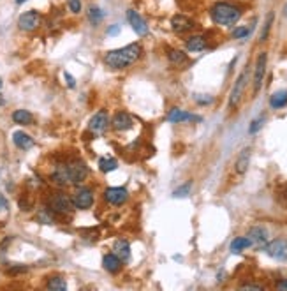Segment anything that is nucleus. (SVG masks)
<instances>
[{"instance_id": "nucleus-1", "label": "nucleus", "mask_w": 287, "mask_h": 291, "mask_svg": "<svg viewBox=\"0 0 287 291\" xmlns=\"http://www.w3.org/2000/svg\"><path fill=\"white\" fill-rule=\"evenodd\" d=\"M143 48L140 43H131L127 46L120 48V50H111L104 55V62L111 69H125V67L132 66L140 60Z\"/></svg>"}, {"instance_id": "nucleus-2", "label": "nucleus", "mask_w": 287, "mask_h": 291, "mask_svg": "<svg viewBox=\"0 0 287 291\" xmlns=\"http://www.w3.org/2000/svg\"><path fill=\"white\" fill-rule=\"evenodd\" d=\"M210 16H212L215 25L233 27L241 18V9L234 4H229V2H217L214 7L210 9Z\"/></svg>"}, {"instance_id": "nucleus-3", "label": "nucleus", "mask_w": 287, "mask_h": 291, "mask_svg": "<svg viewBox=\"0 0 287 291\" xmlns=\"http://www.w3.org/2000/svg\"><path fill=\"white\" fill-rule=\"evenodd\" d=\"M48 206L53 213H60V215H66V213H71L74 208L72 199L64 193H55L53 196L48 201Z\"/></svg>"}, {"instance_id": "nucleus-4", "label": "nucleus", "mask_w": 287, "mask_h": 291, "mask_svg": "<svg viewBox=\"0 0 287 291\" xmlns=\"http://www.w3.org/2000/svg\"><path fill=\"white\" fill-rule=\"evenodd\" d=\"M43 25V14L37 11H27L18 18V27L23 32H34Z\"/></svg>"}, {"instance_id": "nucleus-5", "label": "nucleus", "mask_w": 287, "mask_h": 291, "mask_svg": "<svg viewBox=\"0 0 287 291\" xmlns=\"http://www.w3.org/2000/svg\"><path fill=\"white\" fill-rule=\"evenodd\" d=\"M263 249L268 256H272L273 260L287 261V240L286 238H277V240L268 242Z\"/></svg>"}, {"instance_id": "nucleus-6", "label": "nucleus", "mask_w": 287, "mask_h": 291, "mask_svg": "<svg viewBox=\"0 0 287 291\" xmlns=\"http://www.w3.org/2000/svg\"><path fill=\"white\" fill-rule=\"evenodd\" d=\"M71 199H72L74 208L86 210L93 205V193H92V189H88V187H79V189L72 194V198Z\"/></svg>"}, {"instance_id": "nucleus-7", "label": "nucleus", "mask_w": 287, "mask_h": 291, "mask_svg": "<svg viewBox=\"0 0 287 291\" xmlns=\"http://www.w3.org/2000/svg\"><path fill=\"white\" fill-rule=\"evenodd\" d=\"M67 173H69L71 184H81L88 177V168L83 161H72L67 164Z\"/></svg>"}, {"instance_id": "nucleus-8", "label": "nucleus", "mask_w": 287, "mask_h": 291, "mask_svg": "<svg viewBox=\"0 0 287 291\" xmlns=\"http://www.w3.org/2000/svg\"><path fill=\"white\" fill-rule=\"evenodd\" d=\"M266 64H268V53L263 51L259 53L256 60V67H254V92H259L261 87H263V80H264V74H266Z\"/></svg>"}, {"instance_id": "nucleus-9", "label": "nucleus", "mask_w": 287, "mask_h": 291, "mask_svg": "<svg viewBox=\"0 0 287 291\" xmlns=\"http://www.w3.org/2000/svg\"><path fill=\"white\" fill-rule=\"evenodd\" d=\"M108 124H109L108 111H106V109H99V111L90 118L88 129L92 132H95V134H102V132L108 129Z\"/></svg>"}, {"instance_id": "nucleus-10", "label": "nucleus", "mask_w": 287, "mask_h": 291, "mask_svg": "<svg viewBox=\"0 0 287 291\" xmlns=\"http://www.w3.org/2000/svg\"><path fill=\"white\" fill-rule=\"evenodd\" d=\"M245 83H247V71H243V73L238 76L236 82H234V87H233V90H231V96H229V108H236V106L240 104Z\"/></svg>"}, {"instance_id": "nucleus-11", "label": "nucleus", "mask_w": 287, "mask_h": 291, "mask_svg": "<svg viewBox=\"0 0 287 291\" xmlns=\"http://www.w3.org/2000/svg\"><path fill=\"white\" fill-rule=\"evenodd\" d=\"M104 199L108 203H111V205H124L125 201L129 199V193L127 189H124V187H109V189H106L104 193Z\"/></svg>"}, {"instance_id": "nucleus-12", "label": "nucleus", "mask_w": 287, "mask_h": 291, "mask_svg": "<svg viewBox=\"0 0 287 291\" xmlns=\"http://www.w3.org/2000/svg\"><path fill=\"white\" fill-rule=\"evenodd\" d=\"M127 19H129V23H131L132 30L136 32L138 35H148L150 28H148L146 21H144V19L140 16V12H136L134 9H129V11H127Z\"/></svg>"}, {"instance_id": "nucleus-13", "label": "nucleus", "mask_w": 287, "mask_h": 291, "mask_svg": "<svg viewBox=\"0 0 287 291\" xmlns=\"http://www.w3.org/2000/svg\"><path fill=\"white\" fill-rule=\"evenodd\" d=\"M194 27H196L194 21H192L190 18H187V16H183V14H176V16L171 18V28H173L176 34H185V32L192 30Z\"/></svg>"}, {"instance_id": "nucleus-14", "label": "nucleus", "mask_w": 287, "mask_h": 291, "mask_svg": "<svg viewBox=\"0 0 287 291\" xmlns=\"http://www.w3.org/2000/svg\"><path fill=\"white\" fill-rule=\"evenodd\" d=\"M167 120L173 122V124H182V122H194V120L199 122L201 118L189 111H183V109H180V108H173L169 111V115H167Z\"/></svg>"}, {"instance_id": "nucleus-15", "label": "nucleus", "mask_w": 287, "mask_h": 291, "mask_svg": "<svg viewBox=\"0 0 287 291\" xmlns=\"http://www.w3.org/2000/svg\"><path fill=\"white\" fill-rule=\"evenodd\" d=\"M111 124L117 131H129V129H132V125H134V120H132V116L129 115L127 111H118L117 115L113 116Z\"/></svg>"}, {"instance_id": "nucleus-16", "label": "nucleus", "mask_w": 287, "mask_h": 291, "mask_svg": "<svg viewBox=\"0 0 287 291\" xmlns=\"http://www.w3.org/2000/svg\"><path fill=\"white\" fill-rule=\"evenodd\" d=\"M248 238H250L252 245L263 249L264 245L268 244V231L264 228H261V226H254V228H250V231H248Z\"/></svg>"}, {"instance_id": "nucleus-17", "label": "nucleus", "mask_w": 287, "mask_h": 291, "mask_svg": "<svg viewBox=\"0 0 287 291\" xmlns=\"http://www.w3.org/2000/svg\"><path fill=\"white\" fill-rule=\"evenodd\" d=\"M51 180H53V184H57L60 187H66L67 184H71L69 173H67V164H59V166L55 168V171L51 173Z\"/></svg>"}, {"instance_id": "nucleus-18", "label": "nucleus", "mask_w": 287, "mask_h": 291, "mask_svg": "<svg viewBox=\"0 0 287 291\" xmlns=\"http://www.w3.org/2000/svg\"><path fill=\"white\" fill-rule=\"evenodd\" d=\"M113 251H115V254L122 260V263L131 260V245H129L127 240L118 238V240L113 244Z\"/></svg>"}, {"instance_id": "nucleus-19", "label": "nucleus", "mask_w": 287, "mask_h": 291, "mask_svg": "<svg viewBox=\"0 0 287 291\" xmlns=\"http://www.w3.org/2000/svg\"><path fill=\"white\" fill-rule=\"evenodd\" d=\"M12 141H14L16 147L21 148V150H28V148L34 147V140L23 131H16L14 134H12Z\"/></svg>"}, {"instance_id": "nucleus-20", "label": "nucleus", "mask_w": 287, "mask_h": 291, "mask_svg": "<svg viewBox=\"0 0 287 291\" xmlns=\"http://www.w3.org/2000/svg\"><path fill=\"white\" fill-rule=\"evenodd\" d=\"M248 164H250V148L247 147L240 152V155H238L236 163H234V170H236V173L243 175L245 171L248 170Z\"/></svg>"}, {"instance_id": "nucleus-21", "label": "nucleus", "mask_w": 287, "mask_h": 291, "mask_svg": "<svg viewBox=\"0 0 287 291\" xmlns=\"http://www.w3.org/2000/svg\"><path fill=\"white\" fill-rule=\"evenodd\" d=\"M102 265H104V268L108 272H111V274H117L118 270L122 268V260L120 258L113 252V254H108V256H104V260H102Z\"/></svg>"}, {"instance_id": "nucleus-22", "label": "nucleus", "mask_w": 287, "mask_h": 291, "mask_svg": "<svg viewBox=\"0 0 287 291\" xmlns=\"http://www.w3.org/2000/svg\"><path fill=\"white\" fill-rule=\"evenodd\" d=\"M187 50L196 53V51H203L206 48V39L203 35H192V37L187 39Z\"/></svg>"}, {"instance_id": "nucleus-23", "label": "nucleus", "mask_w": 287, "mask_h": 291, "mask_svg": "<svg viewBox=\"0 0 287 291\" xmlns=\"http://www.w3.org/2000/svg\"><path fill=\"white\" fill-rule=\"evenodd\" d=\"M12 122L20 125H30L34 122V116H32V113L28 109H16L12 113Z\"/></svg>"}, {"instance_id": "nucleus-24", "label": "nucleus", "mask_w": 287, "mask_h": 291, "mask_svg": "<svg viewBox=\"0 0 287 291\" xmlns=\"http://www.w3.org/2000/svg\"><path fill=\"white\" fill-rule=\"evenodd\" d=\"M287 104V90H280V92H275L270 99V106L275 109L282 108V106Z\"/></svg>"}, {"instance_id": "nucleus-25", "label": "nucleus", "mask_w": 287, "mask_h": 291, "mask_svg": "<svg viewBox=\"0 0 287 291\" xmlns=\"http://www.w3.org/2000/svg\"><path fill=\"white\" fill-rule=\"evenodd\" d=\"M252 245V242H250V238L248 237H238L234 238L233 242H231V251L233 252H241L245 251V249H248Z\"/></svg>"}, {"instance_id": "nucleus-26", "label": "nucleus", "mask_w": 287, "mask_h": 291, "mask_svg": "<svg viewBox=\"0 0 287 291\" xmlns=\"http://www.w3.org/2000/svg\"><path fill=\"white\" fill-rule=\"evenodd\" d=\"M118 168V163L117 159H113V157H102V159H99V170L102 171V173H108V171H113Z\"/></svg>"}, {"instance_id": "nucleus-27", "label": "nucleus", "mask_w": 287, "mask_h": 291, "mask_svg": "<svg viewBox=\"0 0 287 291\" xmlns=\"http://www.w3.org/2000/svg\"><path fill=\"white\" fill-rule=\"evenodd\" d=\"M46 288L48 290H55V291H64V290H67V283L64 277L57 276V277H51V279L48 281Z\"/></svg>"}, {"instance_id": "nucleus-28", "label": "nucleus", "mask_w": 287, "mask_h": 291, "mask_svg": "<svg viewBox=\"0 0 287 291\" xmlns=\"http://www.w3.org/2000/svg\"><path fill=\"white\" fill-rule=\"evenodd\" d=\"M102 18H104V12H102L97 5H92V7L88 9V19L93 27H97V25L102 21Z\"/></svg>"}, {"instance_id": "nucleus-29", "label": "nucleus", "mask_w": 287, "mask_h": 291, "mask_svg": "<svg viewBox=\"0 0 287 291\" xmlns=\"http://www.w3.org/2000/svg\"><path fill=\"white\" fill-rule=\"evenodd\" d=\"M167 58H169L171 64H183L187 62V55L183 53L182 50H171L167 53Z\"/></svg>"}, {"instance_id": "nucleus-30", "label": "nucleus", "mask_w": 287, "mask_h": 291, "mask_svg": "<svg viewBox=\"0 0 287 291\" xmlns=\"http://www.w3.org/2000/svg\"><path fill=\"white\" fill-rule=\"evenodd\" d=\"M37 221L43 222V224H53L55 217H53V212L50 208H43L39 213H37Z\"/></svg>"}, {"instance_id": "nucleus-31", "label": "nucleus", "mask_w": 287, "mask_h": 291, "mask_svg": "<svg viewBox=\"0 0 287 291\" xmlns=\"http://www.w3.org/2000/svg\"><path fill=\"white\" fill-rule=\"evenodd\" d=\"M272 23H273V12H270V14H268V18H266V23H264L263 32H261V35H259L261 43H264V41H266L268 34H270V28H272Z\"/></svg>"}, {"instance_id": "nucleus-32", "label": "nucleus", "mask_w": 287, "mask_h": 291, "mask_svg": "<svg viewBox=\"0 0 287 291\" xmlns=\"http://www.w3.org/2000/svg\"><path fill=\"white\" fill-rule=\"evenodd\" d=\"M190 187H192V184L190 182H187L185 186H182V187H178V189L173 193V196L175 198H185V196H189V193H190Z\"/></svg>"}, {"instance_id": "nucleus-33", "label": "nucleus", "mask_w": 287, "mask_h": 291, "mask_svg": "<svg viewBox=\"0 0 287 291\" xmlns=\"http://www.w3.org/2000/svg\"><path fill=\"white\" fill-rule=\"evenodd\" d=\"M231 35H233V39H245V37L250 35V28L248 27H238V28H234Z\"/></svg>"}, {"instance_id": "nucleus-34", "label": "nucleus", "mask_w": 287, "mask_h": 291, "mask_svg": "<svg viewBox=\"0 0 287 291\" xmlns=\"http://www.w3.org/2000/svg\"><path fill=\"white\" fill-rule=\"evenodd\" d=\"M67 5H69V11L72 14H79L81 12V0H67Z\"/></svg>"}, {"instance_id": "nucleus-35", "label": "nucleus", "mask_w": 287, "mask_h": 291, "mask_svg": "<svg viewBox=\"0 0 287 291\" xmlns=\"http://www.w3.org/2000/svg\"><path fill=\"white\" fill-rule=\"evenodd\" d=\"M263 124H264V116H259V118L252 120V124H250V127H248V132H250V134H256V132L263 127Z\"/></svg>"}, {"instance_id": "nucleus-36", "label": "nucleus", "mask_w": 287, "mask_h": 291, "mask_svg": "<svg viewBox=\"0 0 287 291\" xmlns=\"http://www.w3.org/2000/svg\"><path fill=\"white\" fill-rule=\"evenodd\" d=\"M27 270H28L27 267H11L7 270V274H9V276H16V274H25Z\"/></svg>"}, {"instance_id": "nucleus-37", "label": "nucleus", "mask_w": 287, "mask_h": 291, "mask_svg": "<svg viewBox=\"0 0 287 291\" xmlns=\"http://www.w3.org/2000/svg\"><path fill=\"white\" fill-rule=\"evenodd\" d=\"M64 78H66V82H67V87H69V89H74V87H76V80H74L72 76H71L69 73H64Z\"/></svg>"}, {"instance_id": "nucleus-38", "label": "nucleus", "mask_w": 287, "mask_h": 291, "mask_svg": "<svg viewBox=\"0 0 287 291\" xmlns=\"http://www.w3.org/2000/svg\"><path fill=\"white\" fill-rule=\"evenodd\" d=\"M120 25H117V23H115V25H111V27H109L108 28V35H117L118 34V32H120Z\"/></svg>"}, {"instance_id": "nucleus-39", "label": "nucleus", "mask_w": 287, "mask_h": 291, "mask_svg": "<svg viewBox=\"0 0 287 291\" xmlns=\"http://www.w3.org/2000/svg\"><path fill=\"white\" fill-rule=\"evenodd\" d=\"M241 290H257V291H261L263 290V286H259V284H243Z\"/></svg>"}, {"instance_id": "nucleus-40", "label": "nucleus", "mask_w": 287, "mask_h": 291, "mask_svg": "<svg viewBox=\"0 0 287 291\" xmlns=\"http://www.w3.org/2000/svg\"><path fill=\"white\" fill-rule=\"evenodd\" d=\"M0 208H2V210H7V208H9L7 199H5L4 196H2V194H0Z\"/></svg>"}, {"instance_id": "nucleus-41", "label": "nucleus", "mask_w": 287, "mask_h": 291, "mask_svg": "<svg viewBox=\"0 0 287 291\" xmlns=\"http://www.w3.org/2000/svg\"><path fill=\"white\" fill-rule=\"evenodd\" d=\"M196 101L201 102V104H208V102H212L214 99H212V97H206V99H201V97H196Z\"/></svg>"}, {"instance_id": "nucleus-42", "label": "nucleus", "mask_w": 287, "mask_h": 291, "mask_svg": "<svg viewBox=\"0 0 287 291\" xmlns=\"http://www.w3.org/2000/svg\"><path fill=\"white\" fill-rule=\"evenodd\" d=\"M277 290H287V279L280 281V283H277Z\"/></svg>"}, {"instance_id": "nucleus-43", "label": "nucleus", "mask_w": 287, "mask_h": 291, "mask_svg": "<svg viewBox=\"0 0 287 291\" xmlns=\"http://www.w3.org/2000/svg\"><path fill=\"white\" fill-rule=\"evenodd\" d=\"M14 2H16V4H18V5H21V4H25L27 0H14Z\"/></svg>"}, {"instance_id": "nucleus-44", "label": "nucleus", "mask_w": 287, "mask_h": 291, "mask_svg": "<svg viewBox=\"0 0 287 291\" xmlns=\"http://www.w3.org/2000/svg\"><path fill=\"white\" fill-rule=\"evenodd\" d=\"M284 14L287 16V5H286V7H284Z\"/></svg>"}, {"instance_id": "nucleus-45", "label": "nucleus", "mask_w": 287, "mask_h": 291, "mask_svg": "<svg viewBox=\"0 0 287 291\" xmlns=\"http://www.w3.org/2000/svg\"><path fill=\"white\" fill-rule=\"evenodd\" d=\"M0 104H4V99H2V97H0Z\"/></svg>"}, {"instance_id": "nucleus-46", "label": "nucleus", "mask_w": 287, "mask_h": 291, "mask_svg": "<svg viewBox=\"0 0 287 291\" xmlns=\"http://www.w3.org/2000/svg\"><path fill=\"white\" fill-rule=\"evenodd\" d=\"M0 87H2V78H0Z\"/></svg>"}]
</instances>
